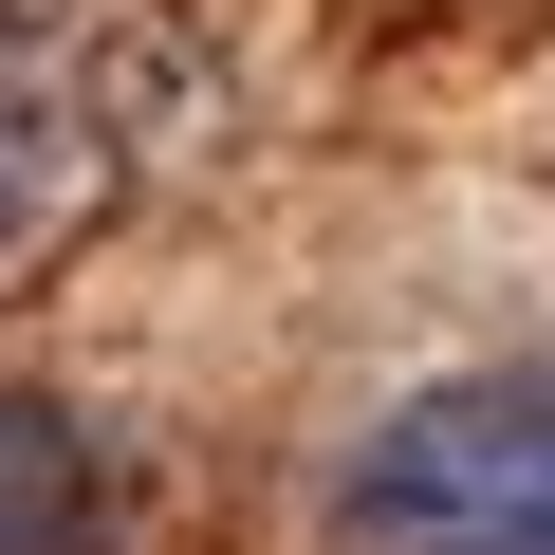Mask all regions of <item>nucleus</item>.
Listing matches in <instances>:
<instances>
[{"label": "nucleus", "instance_id": "f257e3e1", "mask_svg": "<svg viewBox=\"0 0 555 555\" xmlns=\"http://www.w3.org/2000/svg\"><path fill=\"white\" fill-rule=\"evenodd\" d=\"M334 555H555V371H444L352 426Z\"/></svg>", "mask_w": 555, "mask_h": 555}, {"label": "nucleus", "instance_id": "f03ea898", "mask_svg": "<svg viewBox=\"0 0 555 555\" xmlns=\"http://www.w3.org/2000/svg\"><path fill=\"white\" fill-rule=\"evenodd\" d=\"M112 518H130V463L93 444V408L0 389V555H112Z\"/></svg>", "mask_w": 555, "mask_h": 555}, {"label": "nucleus", "instance_id": "7ed1b4c3", "mask_svg": "<svg viewBox=\"0 0 555 555\" xmlns=\"http://www.w3.org/2000/svg\"><path fill=\"white\" fill-rule=\"evenodd\" d=\"M93 185V149H75V112H56V75H20V56H0V259H20L56 204Z\"/></svg>", "mask_w": 555, "mask_h": 555}]
</instances>
